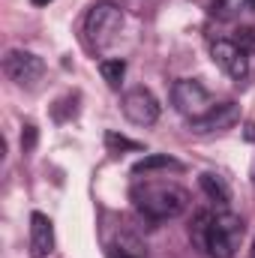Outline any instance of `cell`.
<instances>
[{"label":"cell","mask_w":255,"mask_h":258,"mask_svg":"<svg viewBox=\"0 0 255 258\" xmlns=\"http://www.w3.org/2000/svg\"><path fill=\"white\" fill-rule=\"evenodd\" d=\"M54 252V225L45 213L30 216V255L33 258H48Z\"/></svg>","instance_id":"cell-9"},{"label":"cell","mask_w":255,"mask_h":258,"mask_svg":"<svg viewBox=\"0 0 255 258\" xmlns=\"http://www.w3.org/2000/svg\"><path fill=\"white\" fill-rule=\"evenodd\" d=\"M198 186L204 189V195H207L210 201H216L222 210L228 207V198H231V192H228V183H225L219 174H210V171H207V174H201V177H198Z\"/></svg>","instance_id":"cell-10"},{"label":"cell","mask_w":255,"mask_h":258,"mask_svg":"<svg viewBox=\"0 0 255 258\" xmlns=\"http://www.w3.org/2000/svg\"><path fill=\"white\" fill-rule=\"evenodd\" d=\"M36 138H39V135H36V126H33V123H27L24 132H21V147H24V153H30V150L36 147Z\"/></svg>","instance_id":"cell-15"},{"label":"cell","mask_w":255,"mask_h":258,"mask_svg":"<svg viewBox=\"0 0 255 258\" xmlns=\"http://www.w3.org/2000/svg\"><path fill=\"white\" fill-rule=\"evenodd\" d=\"M171 102H174V108H177L189 123L216 108V102H213V96L207 93V87H204L201 81H195V78H180V81L171 87Z\"/></svg>","instance_id":"cell-4"},{"label":"cell","mask_w":255,"mask_h":258,"mask_svg":"<svg viewBox=\"0 0 255 258\" xmlns=\"http://www.w3.org/2000/svg\"><path fill=\"white\" fill-rule=\"evenodd\" d=\"M195 249L210 258H234L243 240V222L240 216L228 210H201L189 228Z\"/></svg>","instance_id":"cell-1"},{"label":"cell","mask_w":255,"mask_h":258,"mask_svg":"<svg viewBox=\"0 0 255 258\" xmlns=\"http://www.w3.org/2000/svg\"><path fill=\"white\" fill-rule=\"evenodd\" d=\"M123 114L135 126H153L159 120V99L147 87H132L123 93Z\"/></svg>","instance_id":"cell-7"},{"label":"cell","mask_w":255,"mask_h":258,"mask_svg":"<svg viewBox=\"0 0 255 258\" xmlns=\"http://www.w3.org/2000/svg\"><path fill=\"white\" fill-rule=\"evenodd\" d=\"M51 0H33V6H48Z\"/></svg>","instance_id":"cell-16"},{"label":"cell","mask_w":255,"mask_h":258,"mask_svg":"<svg viewBox=\"0 0 255 258\" xmlns=\"http://www.w3.org/2000/svg\"><path fill=\"white\" fill-rule=\"evenodd\" d=\"M153 171H183V165L174 159V156H144L141 162H135L132 165V174L138 177V174H153Z\"/></svg>","instance_id":"cell-11"},{"label":"cell","mask_w":255,"mask_h":258,"mask_svg":"<svg viewBox=\"0 0 255 258\" xmlns=\"http://www.w3.org/2000/svg\"><path fill=\"white\" fill-rule=\"evenodd\" d=\"M237 120H240V108H237L234 102H216L213 111H207L204 117L192 120L189 126H192V132H198V135H207V132H225V129L234 126Z\"/></svg>","instance_id":"cell-8"},{"label":"cell","mask_w":255,"mask_h":258,"mask_svg":"<svg viewBox=\"0 0 255 258\" xmlns=\"http://www.w3.org/2000/svg\"><path fill=\"white\" fill-rule=\"evenodd\" d=\"M132 201L138 207V213H144L153 222H168L186 213L189 207V192L183 186H177L174 180H153L147 174V180L141 177L132 186Z\"/></svg>","instance_id":"cell-2"},{"label":"cell","mask_w":255,"mask_h":258,"mask_svg":"<svg viewBox=\"0 0 255 258\" xmlns=\"http://www.w3.org/2000/svg\"><path fill=\"white\" fill-rule=\"evenodd\" d=\"M99 72H102L105 84H108L111 90H117V87L123 84V75H126V63H123L120 57H111V60H102V63H99Z\"/></svg>","instance_id":"cell-13"},{"label":"cell","mask_w":255,"mask_h":258,"mask_svg":"<svg viewBox=\"0 0 255 258\" xmlns=\"http://www.w3.org/2000/svg\"><path fill=\"white\" fill-rule=\"evenodd\" d=\"M105 144H108L111 150H141L138 141H129L126 135H117V132H108V135H105Z\"/></svg>","instance_id":"cell-14"},{"label":"cell","mask_w":255,"mask_h":258,"mask_svg":"<svg viewBox=\"0 0 255 258\" xmlns=\"http://www.w3.org/2000/svg\"><path fill=\"white\" fill-rule=\"evenodd\" d=\"M120 24H123V12L120 6L108 3V0H99L87 9L84 15V42L90 51H105L117 33H120Z\"/></svg>","instance_id":"cell-3"},{"label":"cell","mask_w":255,"mask_h":258,"mask_svg":"<svg viewBox=\"0 0 255 258\" xmlns=\"http://www.w3.org/2000/svg\"><path fill=\"white\" fill-rule=\"evenodd\" d=\"M111 258H144V246L138 243V237L120 234V237L111 243Z\"/></svg>","instance_id":"cell-12"},{"label":"cell","mask_w":255,"mask_h":258,"mask_svg":"<svg viewBox=\"0 0 255 258\" xmlns=\"http://www.w3.org/2000/svg\"><path fill=\"white\" fill-rule=\"evenodd\" d=\"M210 57L228 78H234V81H246L249 78V54H246V48L240 42L213 39L210 42Z\"/></svg>","instance_id":"cell-5"},{"label":"cell","mask_w":255,"mask_h":258,"mask_svg":"<svg viewBox=\"0 0 255 258\" xmlns=\"http://www.w3.org/2000/svg\"><path fill=\"white\" fill-rule=\"evenodd\" d=\"M3 72L9 75V81H15L18 87H33L42 75H45V63L39 54L24 51V48H12L3 57Z\"/></svg>","instance_id":"cell-6"}]
</instances>
